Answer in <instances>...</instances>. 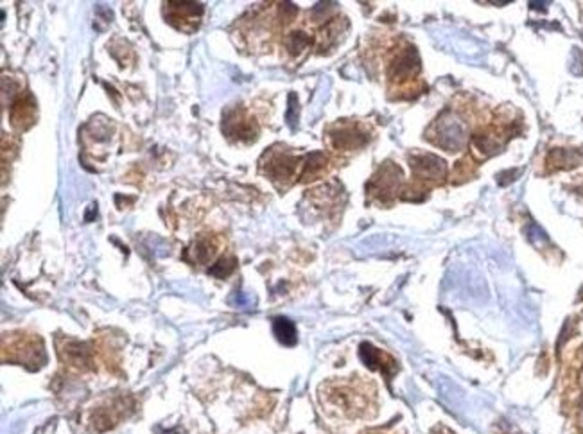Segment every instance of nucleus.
<instances>
[{
    "label": "nucleus",
    "instance_id": "aec40b11",
    "mask_svg": "<svg viewBox=\"0 0 583 434\" xmlns=\"http://www.w3.org/2000/svg\"><path fill=\"white\" fill-rule=\"evenodd\" d=\"M580 434H583V413H582V417H580Z\"/></svg>",
    "mask_w": 583,
    "mask_h": 434
},
{
    "label": "nucleus",
    "instance_id": "20e7f679",
    "mask_svg": "<svg viewBox=\"0 0 583 434\" xmlns=\"http://www.w3.org/2000/svg\"><path fill=\"white\" fill-rule=\"evenodd\" d=\"M331 138V144L336 149H344V151H352L359 149V147L365 146L368 142V133L361 131L357 126L352 124H343L338 126L328 135Z\"/></svg>",
    "mask_w": 583,
    "mask_h": 434
},
{
    "label": "nucleus",
    "instance_id": "f8f14e48",
    "mask_svg": "<svg viewBox=\"0 0 583 434\" xmlns=\"http://www.w3.org/2000/svg\"><path fill=\"white\" fill-rule=\"evenodd\" d=\"M34 115H36V105H34L33 97L22 96L11 108V122L20 130H26L34 122Z\"/></svg>",
    "mask_w": 583,
    "mask_h": 434
},
{
    "label": "nucleus",
    "instance_id": "dca6fc26",
    "mask_svg": "<svg viewBox=\"0 0 583 434\" xmlns=\"http://www.w3.org/2000/svg\"><path fill=\"white\" fill-rule=\"evenodd\" d=\"M309 43H311V38L302 31H293L289 36L285 38V47L293 56H298L303 49L309 47Z\"/></svg>",
    "mask_w": 583,
    "mask_h": 434
},
{
    "label": "nucleus",
    "instance_id": "423d86ee",
    "mask_svg": "<svg viewBox=\"0 0 583 434\" xmlns=\"http://www.w3.org/2000/svg\"><path fill=\"white\" fill-rule=\"evenodd\" d=\"M298 158L287 155V153H269L268 163H264L266 174L271 178L275 184L285 181L293 178L296 167H298Z\"/></svg>",
    "mask_w": 583,
    "mask_h": 434
},
{
    "label": "nucleus",
    "instance_id": "f3484780",
    "mask_svg": "<svg viewBox=\"0 0 583 434\" xmlns=\"http://www.w3.org/2000/svg\"><path fill=\"white\" fill-rule=\"evenodd\" d=\"M190 251L194 253V262H206V260L214 255L215 244L210 241V239L203 237V239H199V241L194 242V246Z\"/></svg>",
    "mask_w": 583,
    "mask_h": 434
},
{
    "label": "nucleus",
    "instance_id": "39448f33",
    "mask_svg": "<svg viewBox=\"0 0 583 434\" xmlns=\"http://www.w3.org/2000/svg\"><path fill=\"white\" fill-rule=\"evenodd\" d=\"M400 178H402V172H400L399 167H395L393 163H386L384 167L379 169L377 174L374 176V180L370 181V188L374 196L382 197L386 200L388 196H391L393 193H397L399 188Z\"/></svg>",
    "mask_w": 583,
    "mask_h": 434
},
{
    "label": "nucleus",
    "instance_id": "412c9836",
    "mask_svg": "<svg viewBox=\"0 0 583 434\" xmlns=\"http://www.w3.org/2000/svg\"><path fill=\"white\" fill-rule=\"evenodd\" d=\"M580 382H582V386H583V370H582V375H580Z\"/></svg>",
    "mask_w": 583,
    "mask_h": 434
},
{
    "label": "nucleus",
    "instance_id": "2eb2a0df",
    "mask_svg": "<svg viewBox=\"0 0 583 434\" xmlns=\"http://www.w3.org/2000/svg\"><path fill=\"white\" fill-rule=\"evenodd\" d=\"M273 332L277 336V339L287 347L296 343V329H294L293 322H289L287 317H277L273 322Z\"/></svg>",
    "mask_w": 583,
    "mask_h": 434
},
{
    "label": "nucleus",
    "instance_id": "7ed1b4c3",
    "mask_svg": "<svg viewBox=\"0 0 583 434\" xmlns=\"http://www.w3.org/2000/svg\"><path fill=\"white\" fill-rule=\"evenodd\" d=\"M420 72V58L418 52L413 45H407L406 49L399 50V54L395 56L388 68V75L391 81H404L409 77H415Z\"/></svg>",
    "mask_w": 583,
    "mask_h": 434
},
{
    "label": "nucleus",
    "instance_id": "0eeeda50",
    "mask_svg": "<svg viewBox=\"0 0 583 434\" xmlns=\"http://www.w3.org/2000/svg\"><path fill=\"white\" fill-rule=\"evenodd\" d=\"M411 169L422 180H441L445 176V162L437 155H422L411 156Z\"/></svg>",
    "mask_w": 583,
    "mask_h": 434
},
{
    "label": "nucleus",
    "instance_id": "f03ea898",
    "mask_svg": "<svg viewBox=\"0 0 583 434\" xmlns=\"http://www.w3.org/2000/svg\"><path fill=\"white\" fill-rule=\"evenodd\" d=\"M429 138H431L437 146L454 153V151H460L465 146L467 126L462 119L457 117L456 113L447 110V112L441 113L440 117L437 119V122L432 124Z\"/></svg>",
    "mask_w": 583,
    "mask_h": 434
},
{
    "label": "nucleus",
    "instance_id": "9d476101",
    "mask_svg": "<svg viewBox=\"0 0 583 434\" xmlns=\"http://www.w3.org/2000/svg\"><path fill=\"white\" fill-rule=\"evenodd\" d=\"M165 6L169 11V22L174 24V20H183L181 24L183 31H187L185 24L197 25V18L202 17L203 13V4H196V2H169Z\"/></svg>",
    "mask_w": 583,
    "mask_h": 434
},
{
    "label": "nucleus",
    "instance_id": "a211bd4d",
    "mask_svg": "<svg viewBox=\"0 0 583 434\" xmlns=\"http://www.w3.org/2000/svg\"><path fill=\"white\" fill-rule=\"evenodd\" d=\"M234 266V259H221L218 264H214V267H210V273L222 278V276H227L228 273H232Z\"/></svg>",
    "mask_w": 583,
    "mask_h": 434
},
{
    "label": "nucleus",
    "instance_id": "f257e3e1",
    "mask_svg": "<svg viewBox=\"0 0 583 434\" xmlns=\"http://www.w3.org/2000/svg\"><path fill=\"white\" fill-rule=\"evenodd\" d=\"M319 398L325 410L344 418H365L372 414L374 407V389L363 382L332 380L321 388Z\"/></svg>",
    "mask_w": 583,
    "mask_h": 434
},
{
    "label": "nucleus",
    "instance_id": "1a4fd4ad",
    "mask_svg": "<svg viewBox=\"0 0 583 434\" xmlns=\"http://www.w3.org/2000/svg\"><path fill=\"white\" fill-rule=\"evenodd\" d=\"M222 130L227 131L228 137H235L239 140H252L257 137V126L252 119H246L241 112L228 115L227 121L222 122Z\"/></svg>",
    "mask_w": 583,
    "mask_h": 434
},
{
    "label": "nucleus",
    "instance_id": "4468645a",
    "mask_svg": "<svg viewBox=\"0 0 583 434\" xmlns=\"http://www.w3.org/2000/svg\"><path fill=\"white\" fill-rule=\"evenodd\" d=\"M325 167H327V156H325L324 153H312V155L307 156L305 162L302 163L300 178H302V181L312 180V178H316L318 174H321V172L325 171Z\"/></svg>",
    "mask_w": 583,
    "mask_h": 434
},
{
    "label": "nucleus",
    "instance_id": "6ab92c4d",
    "mask_svg": "<svg viewBox=\"0 0 583 434\" xmlns=\"http://www.w3.org/2000/svg\"><path fill=\"white\" fill-rule=\"evenodd\" d=\"M287 122H289L291 126H294V122H296V96L294 93H291L289 96V110H287Z\"/></svg>",
    "mask_w": 583,
    "mask_h": 434
},
{
    "label": "nucleus",
    "instance_id": "ddd939ff",
    "mask_svg": "<svg viewBox=\"0 0 583 434\" xmlns=\"http://www.w3.org/2000/svg\"><path fill=\"white\" fill-rule=\"evenodd\" d=\"M583 160L582 151L576 149H553L547 156V163L551 167L556 169H567L573 165H578Z\"/></svg>",
    "mask_w": 583,
    "mask_h": 434
},
{
    "label": "nucleus",
    "instance_id": "9b49d317",
    "mask_svg": "<svg viewBox=\"0 0 583 434\" xmlns=\"http://www.w3.org/2000/svg\"><path fill=\"white\" fill-rule=\"evenodd\" d=\"M472 147L478 155H481L483 158H488V156L499 153L501 147H503V140H501L499 131H492L485 130L479 131L472 137Z\"/></svg>",
    "mask_w": 583,
    "mask_h": 434
},
{
    "label": "nucleus",
    "instance_id": "6e6552de",
    "mask_svg": "<svg viewBox=\"0 0 583 434\" xmlns=\"http://www.w3.org/2000/svg\"><path fill=\"white\" fill-rule=\"evenodd\" d=\"M359 355H361L363 363H365L366 366L372 368V370H381L386 377H391L397 372V363L391 359L390 355L377 350V348L372 347L370 343H363Z\"/></svg>",
    "mask_w": 583,
    "mask_h": 434
}]
</instances>
